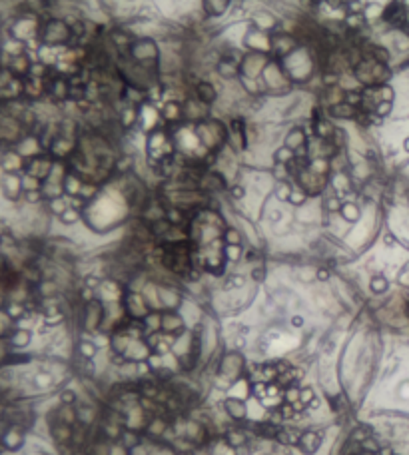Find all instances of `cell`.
<instances>
[{
  "instance_id": "7a4b0ae2",
  "label": "cell",
  "mask_w": 409,
  "mask_h": 455,
  "mask_svg": "<svg viewBox=\"0 0 409 455\" xmlns=\"http://www.w3.org/2000/svg\"><path fill=\"white\" fill-rule=\"evenodd\" d=\"M72 36V28L62 20H50L42 28V40L46 44H64Z\"/></svg>"
},
{
  "instance_id": "52a82bcc",
  "label": "cell",
  "mask_w": 409,
  "mask_h": 455,
  "mask_svg": "<svg viewBox=\"0 0 409 455\" xmlns=\"http://www.w3.org/2000/svg\"><path fill=\"white\" fill-rule=\"evenodd\" d=\"M385 286H387V284H385V280H381V278H377V280L373 282V290H375V291L385 290Z\"/></svg>"
},
{
  "instance_id": "8992f818",
  "label": "cell",
  "mask_w": 409,
  "mask_h": 455,
  "mask_svg": "<svg viewBox=\"0 0 409 455\" xmlns=\"http://www.w3.org/2000/svg\"><path fill=\"white\" fill-rule=\"evenodd\" d=\"M331 116L335 118H353L355 116V106L347 104V102H341V104H335L331 108Z\"/></svg>"
},
{
  "instance_id": "ba28073f",
  "label": "cell",
  "mask_w": 409,
  "mask_h": 455,
  "mask_svg": "<svg viewBox=\"0 0 409 455\" xmlns=\"http://www.w3.org/2000/svg\"><path fill=\"white\" fill-rule=\"evenodd\" d=\"M329 4L331 6H341V4H345V0H329Z\"/></svg>"
},
{
  "instance_id": "9c48e42d",
  "label": "cell",
  "mask_w": 409,
  "mask_h": 455,
  "mask_svg": "<svg viewBox=\"0 0 409 455\" xmlns=\"http://www.w3.org/2000/svg\"><path fill=\"white\" fill-rule=\"evenodd\" d=\"M407 142H409V140H407ZM405 148H407V150H409V144H405Z\"/></svg>"
},
{
  "instance_id": "5b68a950",
  "label": "cell",
  "mask_w": 409,
  "mask_h": 455,
  "mask_svg": "<svg viewBox=\"0 0 409 455\" xmlns=\"http://www.w3.org/2000/svg\"><path fill=\"white\" fill-rule=\"evenodd\" d=\"M230 4V0H204V8H206L208 14L212 16H218L222 14Z\"/></svg>"
},
{
  "instance_id": "277c9868",
  "label": "cell",
  "mask_w": 409,
  "mask_h": 455,
  "mask_svg": "<svg viewBox=\"0 0 409 455\" xmlns=\"http://www.w3.org/2000/svg\"><path fill=\"white\" fill-rule=\"evenodd\" d=\"M383 18L389 20V22H393V24H401V22L405 20V8L401 6V2H397V0H395V2H391V4L387 6Z\"/></svg>"
},
{
  "instance_id": "6da1fadb",
  "label": "cell",
  "mask_w": 409,
  "mask_h": 455,
  "mask_svg": "<svg viewBox=\"0 0 409 455\" xmlns=\"http://www.w3.org/2000/svg\"><path fill=\"white\" fill-rule=\"evenodd\" d=\"M353 72L357 80L368 86H383V82L389 78L385 62H379L375 58H362L353 66Z\"/></svg>"
},
{
  "instance_id": "3957f363",
  "label": "cell",
  "mask_w": 409,
  "mask_h": 455,
  "mask_svg": "<svg viewBox=\"0 0 409 455\" xmlns=\"http://www.w3.org/2000/svg\"><path fill=\"white\" fill-rule=\"evenodd\" d=\"M196 94H198V100L202 104H212L216 100V88L210 82H200L196 88Z\"/></svg>"
}]
</instances>
